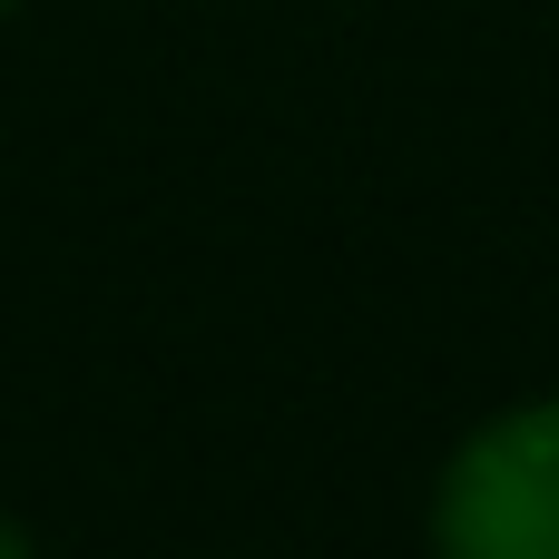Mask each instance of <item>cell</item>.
Wrapping results in <instances>:
<instances>
[{
    "instance_id": "6da1fadb",
    "label": "cell",
    "mask_w": 559,
    "mask_h": 559,
    "mask_svg": "<svg viewBox=\"0 0 559 559\" xmlns=\"http://www.w3.org/2000/svg\"><path fill=\"white\" fill-rule=\"evenodd\" d=\"M442 559H559V393L491 413L432 491Z\"/></svg>"
},
{
    "instance_id": "7a4b0ae2",
    "label": "cell",
    "mask_w": 559,
    "mask_h": 559,
    "mask_svg": "<svg viewBox=\"0 0 559 559\" xmlns=\"http://www.w3.org/2000/svg\"><path fill=\"white\" fill-rule=\"evenodd\" d=\"M0 559H39V550H29V531H20V521H0Z\"/></svg>"
},
{
    "instance_id": "3957f363",
    "label": "cell",
    "mask_w": 559,
    "mask_h": 559,
    "mask_svg": "<svg viewBox=\"0 0 559 559\" xmlns=\"http://www.w3.org/2000/svg\"><path fill=\"white\" fill-rule=\"evenodd\" d=\"M0 10H10V0H0Z\"/></svg>"
}]
</instances>
